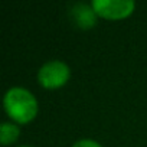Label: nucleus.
Listing matches in <instances>:
<instances>
[{"label": "nucleus", "instance_id": "nucleus-6", "mask_svg": "<svg viewBox=\"0 0 147 147\" xmlns=\"http://www.w3.org/2000/svg\"><path fill=\"white\" fill-rule=\"evenodd\" d=\"M72 147H101V144H98L97 141L94 140H90V138H84V140H80L74 144Z\"/></svg>", "mask_w": 147, "mask_h": 147}, {"label": "nucleus", "instance_id": "nucleus-4", "mask_svg": "<svg viewBox=\"0 0 147 147\" xmlns=\"http://www.w3.org/2000/svg\"><path fill=\"white\" fill-rule=\"evenodd\" d=\"M71 16L74 19L80 28L82 29H88V28H92L95 23H97V13L94 12L92 6H88V5H75L71 10Z\"/></svg>", "mask_w": 147, "mask_h": 147}, {"label": "nucleus", "instance_id": "nucleus-2", "mask_svg": "<svg viewBox=\"0 0 147 147\" xmlns=\"http://www.w3.org/2000/svg\"><path fill=\"white\" fill-rule=\"evenodd\" d=\"M71 75L69 66L62 61H51L40 66L38 72V81L46 90H56L63 87Z\"/></svg>", "mask_w": 147, "mask_h": 147}, {"label": "nucleus", "instance_id": "nucleus-7", "mask_svg": "<svg viewBox=\"0 0 147 147\" xmlns=\"http://www.w3.org/2000/svg\"><path fill=\"white\" fill-rule=\"evenodd\" d=\"M20 147H30V146H20Z\"/></svg>", "mask_w": 147, "mask_h": 147}, {"label": "nucleus", "instance_id": "nucleus-5", "mask_svg": "<svg viewBox=\"0 0 147 147\" xmlns=\"http://www.w3.org/2000/svg\"><path fill=\"white\" fill-rule=\"evenodd\" d=\"M19 134H20V130L16 124L3 123L2 127H0V143H2L3 146L12 144L18 140Z\"/></svg>", "mask_w": 147, "mask_h": 147}, {"label": "nucleus", "instance_id": "nucleus-3", "mask_svg": "<svg viewBox=\"0 0 147 147\" xmlns=\"http://www.w3.org/2000/svg\"><path fill=\"white\" fill-rule=\"evenodd\" d=\"M91 6L97 16L110 20H120L133 13L136 3L133 0H94Z\"/></svg>", "mask_w": 147, "mask_h": 147}, {"label": "nucleus", "instance_id": "nucleus-1", "mask_svg": "<svg viewBox=\"0 0 147 147\" xmlns=\"http://www.w3.org/2000/svg\"><path fill=\"white\" fill-rule=\"evenodd\" d=\"M3 105L7 115L18 124H28L38 114V101L35 95L20 87L10 88L5 94Z\"/></svg>", "mask_w": 147, "mask_h": 147}]
</instances>
